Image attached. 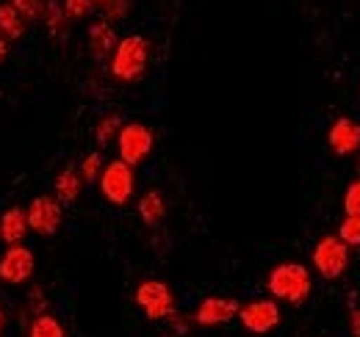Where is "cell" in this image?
I'll return each instance as SVG.
<instances>
[{"label":"cell","instance_id":"15","mask_svg":"<svg viewBox=\"0 0 360 337\" xmlns=\"http://www.w3.org/2000/svg\"><path fill=\"white\" fill-rule=\"evenodd\" d=\"M136 211H139V218L147 227H158L164 221V216H167V199H164V194L158 188H150V191H144L139 197Z\"/></svg>","mask_w":360,"mask_h":337},{"label":"cell","instance_id":"8","mask_svg":"<svg viewBox=\"0 0 360 337\" xmlns=\"http://www.w3.org/2000/svg\"><path fill=\"white\" fill-rule=\"evenodd\" d=\"M280 318H283V312L274 298H252V301L241 304V310H238L241 326L252 335H269L280 324Z\"/></svg>","mask_w":360,"mask_h":337},{"label":"cell","instance_id":"18","mask_svg":"<svg viewBox=\"0 0 360 337\" xmlns=\"http://www.w3.org/2000/svg\"><path fill=\"white\" fill-rule=\"evenodd\" d=\"M28 337H67V332H64V326H61V321L56 315L42 312V315L34 318V324L28 329Z\"/></svg>","mask_w":360,"mask_h":337},{"label":"cell","instance_id":"24","mask_svg":"<svg viewBox=\"0 0 360 337\" xmlns=\"http://www.w3.org/2000/svg\"><path fill=\"white\" fill-rule=\"evenodd\" d=\"M61 6H64V14H67L70 20H86L91 11L97 8L94 0H64Z\"/></svg>","mask_w":360,"mask_h":337},{"label":"cell","instance_id":"6","mask_svg":"<svg viewBox=\"0 0 360 337\" xmlns=\"http://www.w3.org/2000/svg\"><path fill=\"white\" fill-rule=\"evenodd\" d=\"M25 216H28V230L34 235H42V238H50L61 230V221H64V208L56 197L50 194H39L31 199V205L25 208Z\"/></svg>","mask_w":360,"mask_h":337},{"label":"cell","instance_id":"11","mask_svg":"<svg viewBox=\"0 0 360 337\" xmlns=\"http://www.w3.org/2000/svg\"><path fill=\"white\" fill-rule=\"evenodd\" d=\"M327 144L338 158H349L360 152V125L349 117H338L327 130Z\"/></svg>","mask_w":360,"mask_h":337},{"label":"cell","instance_id":"1","mask_svg":"<svg viewBox=\"0 0 360 337\" xmlns=\"http://www.w3.org/2000/svg\"><path fill=\"white\" fill-rule=\"evenodd\" d=\"M266 291L277 304L300 307L314 293V274L302 263H280L269 271Z\"/></svg>","mask_w":360,"mask_h":337},{"label":"cell","instance_id":"16","mask_svg":"<svg viewBox=\"0 0 360 337\" xmlns=\"http://www.w3.org/2000/svg\"><path fill=\"white\" fill-rule=\"evenodd\" d=\"M25 17L6 0V3H0V34L8 39V42H14V39H20L22 34H25Z\"/></svg>","mask_w":360,"mask_h":337},{"label":"cell","instance_id":"9","mask_svg":"<svg viewBox=\"0 0 360 337\" xmlns=\"http://www.w3.org/2000/svg\"><path fill=\"white\" fill-rule=\"evenodd\" d=\"M34 271H37V257L28 246H22V244L6 246V252L0 257V282L22 285L34 277Z\"/></svg>","mask_w":360,"mask_h":337},{"label":"cell","instance_id":"14","mask_svg":"<svg viewBox=\"0 0 360 337\" xmlns=\"http://www.w3.org/2000/svg\"><path fill=\"white\" fill-rule=\"evenodd\" d=\"M28 216L22 208H8L0 216V241L6 246H14V244H22V238L28 235Z\"/></svg>","mask_w":360,"mask_h":337},{"label":"cell","instance_id":"20","mask_svg":"<svg viewBox=\"0 0 360 337\" xmlns=\"http://www.w3.org/2000/svg\"><path fill=\"white\" fill-rule=\"evenodd\" d=\"M8 3L25 17V22H39V20H45L47 6L53 0H8Z\"/></svg>","mask_w":360,"mask_h":337},{"label":"cell","instance_id":"3","mask_svg":"<svg viewBox=\"0 0 360 337\" xmlns=\"http://www.w3.org/2000/svg\"><path fill=\"white\" fill-rule=\"evenodd\" d=\"M311 263H314V271L321 279L335 282V279H341L347 274V268L352 263V249L338 235H321L314 244Z\"/></svg>","mask_w":360,"mask_h":337},{"label":"cell","instance_id":"12","mask_svg":"<svg viewBox=\"0 0 360 337\" xmlns=\"http://www.w3.org/2000/svg\"><path fill=\"white\" fill-rule=\"evenodd\" d=\"M86 44H89V53L94 61H105L117 50L120 39H117V31H114V25L108 20H97L86 31Z\"/></svg>","mask_w":360,"mask_h":337},{"label":"cell","instance_id":"2","mask_svg":"<svg viewBox=\"0 0 360 337\" xmlns=\"http://www.w3.org/2000/svg\"><path fill=\"white\" fill-rule=\"evenodd\" d=\"M150 53H153V47L141 34H131V37L120 39L117 50L111 53V61H108L111 78L120 84L141 81L147 72V64H150Z\"/></svg>","mask_w":360,"mask_h":337},{"label":"cell","instance_id":"13","mask_svg":"<svg viewBox=\"0 0 360 337\" xmlns=\"http://www.w3.org/2000/svg\"><path fill=\"white\" fill-rule=\"evenodd\" d=\"M53 191H56V199H58L61 205H72V202L81 197V191H84L81 168H75V166L61 168V171L56 174V180H53Z\"/></svg>","mask_w":360,"mask_h":337},{"label":"cell","instance_id":"30","mask_svg":"<svg viewBox=\"0 0 360 337\" xmlns=\"http://www.w3.org/2000/svg\"><path fill=\"white\" fill-rule=\"evenodd\" d=\"M94 3H97V6H100V3H103V0H94Z\"/></svg>","mask_w":360,"mask_h":337},{"label":"cell","instance_id":"25","mask_svg":"<svg viewBox=\"0 0 360 337\" xmlns=\"http://www.w3.org/2000/svg\"><path fill=\"white\" fill-rule=\"evenodd\" d=\"M344 216H360V174L344 191Z\"/></svg>","mask_w":360,"mask_h":337},{"label":"cell","instance_id":"28","mask_svg":"<svg viewBox=\"0 0 360 337\" xmlns=\"http://www.w3.org/2000/svg\"><path fill=\"white\" fill-rule=\"evenodd\" d=\"M3 321H6V315H3V307H0V332H3Z\"/></svg>","mask_w":360,"mask_h":337},{"label":"cell","instance_id":"19","mask_svg":"<svg viewBox=\"0 0 360 337\" xmlns=\"http://www.w3.org/2000/svg\"><path fill=\"white\" fill-rule=\"evenodd\" d=\"M42 22L50 28V37H64V34H67V22H70V17L64 14V6H61L58 0H53V3L47 6V14Z\"/></svg>","mask_w":360,"mask_h":337},{"label":"cell","instance_id":"5","mask_svg":"<svg viewBox=\"0 0 360 337\" xmlns=\"http://www.w3.org/2000/svg\"><path fill=\"white\" fill-rule=\"evenodd\" d=\"M136 304L141 307V312L150 321H169L178 312L172 288L167 282H161V279H144V282H139V288H136Z\"/></svg>","mask_w":360,"mask_h":337},{"label":"cell","instance_id":"26","mask_svg":"<svg viewBox=\"0 0 360 337\" xmlns=\"http://www.w3.org/2000/svg\"><path fill=\"white\" fill-rule=\"evenodd\" d=\"M349 332L352 337H360V307L352 310V315H349Z\"/></svg>","mask_w":360,"mask_h":337},{"label":"cell","instance_id":"10","mask_svg":"<svg viewBox=\"0 0 360 337\" xmlns=\"http://www.w3.org/2000/svg\"><path fill=\"white\" fill-rule=\"evenodd\" d=\"M238 310H241V304H238L236 298H227V296H205V298L197 304L191 321H194L197 326H222L227 321L238 318Z\"/></svg>","mask_w":360,"mask_h":337},{"label":"cell","instance_id":"23","mask_svg":"<svg viewBox=\"0 0 360 337\" xmlns=\"http://www.w3.org/2000/svg\"><path fill=\"white\" fill-rule=\"evenodd\" d=\"M97 8L103 11V20L117 22V20H125L131 14V0H103Z\"/></svg>","mask_w":360,"mask_h":337},{"label":"cell","instance_id":"4","mask_svg":"<svg viewBox=\"0 0 360 337\" xmlns=\"http://www.w3.org/2000/svg\"><path fill=\"white\" fill-rule=\"evenodd\" d=\"M100 194L111 202V205H117V208H122V205H128L131 199H134V191H136V171L134 166H128L125 161H105V166H103V174H100Z\"/></svg>","mask_w":360,"mask_h":337},{"label":"cell","instance_id":"7","mask_svg":"<svg viewBox=\"0 0 360 337\" xmlns=\"http://www.w3.org/2000/svg\"><path fill=\"white\" fill-rule=\"evenodd\" d=\"M153 144H155V133L141 122H128L120 130V138H117V150H120V161H125L128 166H139L150 152H153Z\"/></svg>","mask_w":360,"mask_h":337},{"label":"cell","instance_id":"17","mask_svg":"<svg viewBox=\"0 0 360 337\" xmlns=\"http://www.w3.org/2000/svg\"><path fill=\"white\" fill-rule=\"evenodd\" d=\"M122 117L120 114H105L97 127H94V141H97V150H105V147H111V144H117V138H120V130H122Z\"/></svg>","mask_w":360,"mask_h":337},{"label":"cell","instance_id":"29","mask_svg":"<svg viewBox=\"0 0 360 337\" xmlns=\"http://www.w3.org/2000/svg\"><path fill=\"white\" fill-rule=\"evenodd\" d=\"M355 166H358V174H360V152H358V164H355Z\"/></svg>","mask_w":360,"mask_h":337},{"label":"cell","instance_id":"27","mask_svg":"<svg viewBox=\"0 0 360 337\" xmlns=\"http://www.w3.org/2000/svg\"><path fill=\"white\" fill-rule=\"evenodd\" d=\"M6 58H8V39L0 34V64H3Z\"/></svg>","mask_w":360,"mask_h":337},{"label":"cell","instance_id":"22","mask_svg":"<svg viewBox=\"0 0 360 337\" xmlns=\"http://www.w3.org/2000/svg\"><path fill=\"white\" fill-rule=\"evenodd\" d=\"M103 166H105L103 152H100V150L89 152V155L84 158V164H81V177H84V183H97L100 174H103Z\"/></svg>","mask_w":360,"mask_h":337},{"label":"cell","instance_id":"21","mask_svg":"<svg viewBox=\"0 0 360 337\" xmlns=\"http://www.w3.org/2000/svg\"><path fill=\"white\" fill-rule=\"evenodd\" d=\"M349 249L360 246V216H344V221L338 224V232H335Z\"/></svg>","mask_w":360,"mask_h":337}]
</instances>
